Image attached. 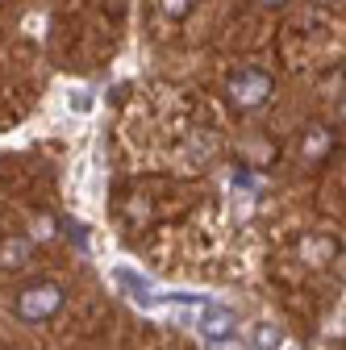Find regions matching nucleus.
<instances>
[{
  "label": "nucleus",
  "instance_id": "6",
  "mask_svg": "<svg viewBox=\"0 0 346 350\" xmlns=\"http://www.w3.org/2000/svg\"><path fill=\"white\" fill-rule=\"evenodd\" d=\"M250 342H254V350H276L280 346V329L276 325H254Z\"/></svg>",
  "mask_w": 346,
  "mask_h": 350
},
{
  "label": "nucleus",
  "instance_id": "1",
  "mask_svg": "<svg viewBox=\"0 0 346 350\" xmlns=\"http://www.w3.org/2000/svg\"><path fill=\"white\" fill-rule=\"evenodd\" d=\"M63 309V288L59 284H29L21 296H17V313L25 321H46Z\"/></svg>",
  "mask_w": 346,
  "mask_h": 350
},
{
  "label": "nucleus",
  "instance_id": "2",
  "mask_svg": "<svg viewBox=\"0 0 346 350\" xmlns=\"http://www.w3.org/2000/svg\"><path fill=\"white\" fill-rule=\"evenodd\" d=\"M230 96L238 109H258L267 96H271V75L258 71V67H242L234 79H230Z\"/></svg>",
  "mask_w": 346,
  "mask_h": 350
},
{
  "label": "nucleus",
  "instance_id": "4",
  "mask_svg": "<svg viewBox=\"0 0 346 350\" xmlns=\"http://www.w3.org/2000/svg\"><path fill=\"white\" fill-rule=\"evenodd\" d=\"M113 280H117V284L129 292V300H134V304H146V309L155 304V296H150V284H146L142 275H134L129 267H117V271H113Z\"/></svg>",
  "mask_w": 346,
  "mask_h": 350
},
{
  "label": "nucleus",
  "instance_id": "10",
  "mask_svg": "<svg viewBox=\"0 0 346 350\" xmlns=\"http://www.w3.org/2000/svg\"><path fill=\"white\" fill-rule=\"evenodd\" d=\"M258 5H267V9H280V5H284V0H258Z\"/></svg>",
  "mask_w": 346,
  "mask_h": 350
},
{
  "label": "nucleus",
  "instance_id": "8",
  "mask_svg": "<svg viewBox=\"0 0 346 350\" xmlns=\"http://www.w3.org/2000/svg\"><path fill=\"white\" fill-rule=\"evenodd\" d=\"M34 238H38V242H46V238H55V217H46V213H42L38 221H34Z\"/></svg>",
  "mask_w": 346,
  "mask_h": 350
},
{
  "label": "nucleus",
  "instance_id": "3",
  "mask_svg": "<svg viewBox=\"0 0 346 350\" xmlns=\"http://www.w3.org/2000/svg\"><path fill=\"white\" fill-rule=\"evenodd\" d=\"M196 329H200V338L204 342H213V346H222V342H230L234 338V329H238V321H234V313L226 309V304H200V317H196Z\"/></svg>",
  "mask_w": 346,
  "mask_h": 350
},
{
  "label": "nucleus",
  "instance_id": "5",
  "mask_svg": "<svg viewBox=\"0 0 346 350\" xmlns=\"http://www.w3.org/2000/svg\"><path fill=\"white\" fill-rule=\"evenodd\" d=\"M25 262H29V242H25V238H9L5 246H0V267L21 271Z\"/></svg>",
  "mask_w": 346,
  "mask_h": 350
},
{
  "label": "nucleus",
  "instance_id": "7",
  "mask_svg": "<svg viewBox=\"0 0 346 350\" xmlns=\"http://www.w3.org/2000/svg\"><path fill=\"white\" fill-rule=\"evenodd\" d=\"M67 109L71 113H92V92H88V88H71V92H67Z\"/></svg>",
  "mask_w": 346,
  "mask_h": 350
},
{
  "label": "nucleus",
  "instance_id": "9",
  "mask_svg": "<svg viewBox=\"0 0 346 350\" xmlns=\"http://www.w3.org/2000/svg\"><path fill=\"white\" fill-rule=\"evenodd\" d=\"M192 5H196V0H163V9L176 17V21H180V17H188V13H192Z\"/></svg>",
  "mask_w": 346,
  "mask_h": 350
}]
</instances>
